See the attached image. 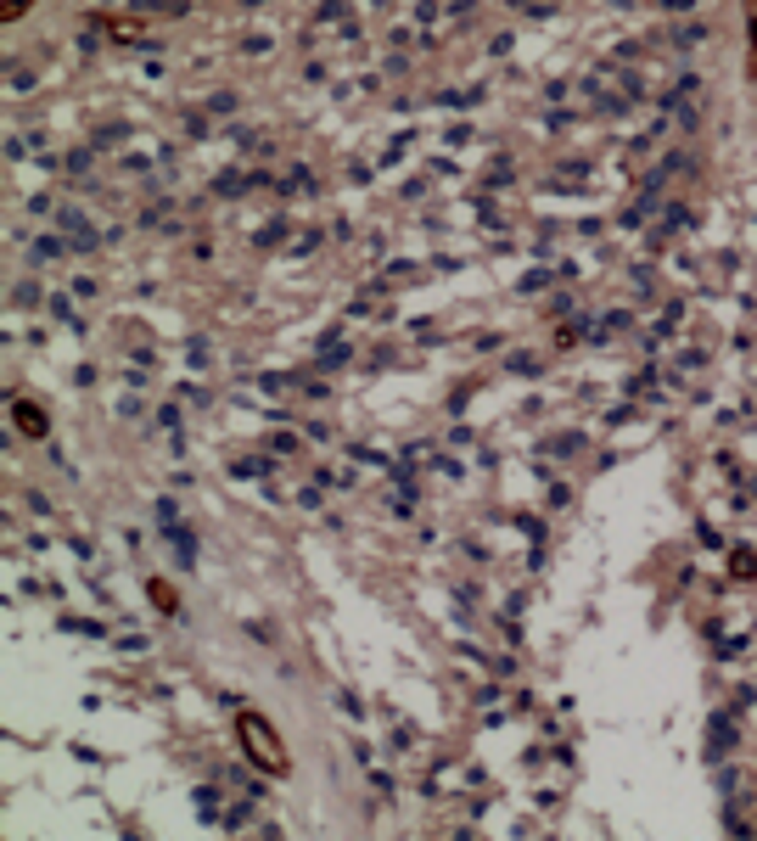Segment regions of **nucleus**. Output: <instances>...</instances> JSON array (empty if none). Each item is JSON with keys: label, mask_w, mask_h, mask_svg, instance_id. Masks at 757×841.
Returning <instances> with one entry per match:
<instances>
[{"label": "nucleus", "mask_w": 757, "mask_h": 841, "mask_svg": "<svg viewBox=\"0 0 757 841\" xmlns=\"http://www.w3.org/2000/svg\"><path fill=\"white\" fill-rule=\"evenodd\" d=\"M236 729H242V747H247V757L258 763V768H270V774H286V747L270 735V724L258 718V713H247V718H236Z\"/></svg>", "instance_id": "nucleus-1"}]
</instances>
